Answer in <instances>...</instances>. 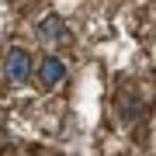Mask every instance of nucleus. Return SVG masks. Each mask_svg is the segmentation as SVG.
Listing matches in <instances>:
<instances>
[{"mask_svg":"<svg viewBox=\"0 0 156 156\" xmlns=\"http://www.w3.org/2000/svg\"><path fill=\"white\" fill-rule=\"evenodd\" d=\"M35 69H38V62L31 59L28 49H21V45H11V49H7V56H4V80H7L11 87L24 83Z\"/></svg>","mask_w":156,"mask_h":156,"instance_id":"f257e3e1","label":"nucleus"},{"mask_svg":"<svg viewBox=\"0 0 156 156\" xmlns=\"http://www.w3.org/2000/svg\"><path fill=\"white\" fill-rule=\"evenodd\" d=\"M35 38L42 45H49V49H56V45L69 42V28H66V21H62L59 14H45L42 21L35 24Z\"/></svg>","mask_w":156,"mask_h":156,"instance_id":"f03ea898","label":"nucleus"},{"mask_svg":"<svg viewBox=\"0 0 156 156\" xmlns=\"http://www.w3.org/2000/svg\"><path fill=\"white\" fill-rule=\"evenodd\" d=\"M38 80H42V87H56V83H62L66 80V62H62L59 56H45L42 62H38Z\"/></svg>","mask_w":156,"mask_h":156,"instance_id":"7ed1b4c3","label":"nucleus"}]
</instances>
